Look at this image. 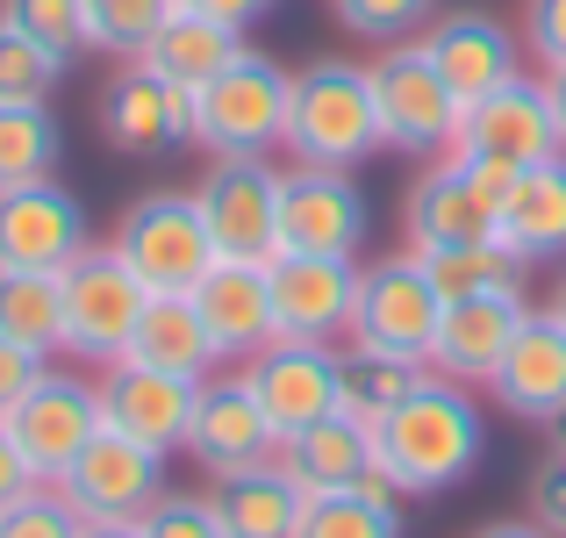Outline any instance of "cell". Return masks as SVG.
Wrapping results in <instances>:
<instances>
[{
    "instance_id": "obj_1",
    "label": "cell",
    "mask_w": 566,
    "mask_h": 538,
    "mask_svg": "<svg viewBox=\"0 0 566 538\" xmlns=\"http://www.w3.org/2000/svg\"><path fill=\"white\" fill-rule=\"evenodd\" d=\"M488 453V416L473 387L444 381V373H416V387L374 424V467L409 496H444L459 488Z\"/></svg>"
},
{
    "instance_id": "obj_2",
    "label": "cell",
    "mask_w": 566,
    "mask_h": 538,
    "mask_svg": "<svg viewBox=\"0 0 566 538\" xmlns=\"http://www.w3.org/2000/svg\"><path fill=\"white\" fill-rule=\"evenodd\" d=\"M294 166H331L359 173L366 158L387 152L380 108H374V72L352 58H308L287 86V144Z\"/></svg>"
},
{
    "instance_id": "obj_3",
    "label": "cell",
    "mask_w": 566,
    "mask_h": 538,
    "mask_svg": "<svg viewBox=\"0 0 566 538\" xmlns=\"http://www.w3.org/2000/svg\"><path fill=\"white\" fill-rule=\"evenodd\" d=\"M287 86L294 72L244 43L208 86H193V144L208 158H273L287 144Z\"/></svg>"
},
{
    "instance_id": "obj_4",
    "label": "cell",
    "mask_w": 566,
    "mask_h": 538,
    "mask_svg": "<svg viewBox=\"0 0 566 538\" xmlns=\"http://www.w3.org/2000/svg\"><path fill=\"white\" fill-rule=\"evenodd\" d=\"M108 245L123 251L129 273H137L151 294H193L201 273L222 259L216 237H208V223H201V208H193V187L137 194V201L123 208V223H115Z\"/></svg>"
},
{
    "instance_id": "obj_5",
    "label": "cell",
    "mask_w": 566,
    "mask_h": 538,
    "mask_svg": "<svg viewBox=\"0 0 566 538\" xmlns=\"http://www.w3.org/2000/svg\"><path fill=\"white\" fill-rule=\"evenodd\" d=\"M374 108H380V137L395 158H444L459 144V94L444 86V72L430 65L423 43H387V51L374 58Z\"/></svg>"
},
{
    "instance_id": "obj_6",
    "label": "cell",
    "mask_w": 566,
    "mask_h": 538,
    "mask_svg": "<svg viewBox=\"0 0 566 538\" xmlns=\"http://www.w3.org/2000/svg\"><path fill=\"white\" fill-rule=\"evenodd\" d=\"M444 294L430 288L423 259L416 251H387V259L359 266V309H352V338L345 345L409 359V366H430V338H438Z\"/></svg>"
},
{
    "instance_id": "obj_7",
    "label": "cell",
    "mask_w": 566,
    "mask_h": 538,
    "mask_svg": "<svg viewBox=\"0 0 566 538\" xmlns=\"http://www.w3.org/2000/svg\"><path fill=\"white\" fill-rule=\"evenodd\" d=\"M57 294H65V352L94 359V366H108V359L129 352L137 317H144V302H151V288L129 273V259L115 245H86L80 259L57 273Z\"/></svg>"
},
{
    "instance_id": "obj_8",
    "label": "cell",
    "mask_w": 566,
    "mask_h": 538,
    "mask_svg": "<svg viewBox=\"0 0 566 538\" xmlns=\"http://www.w3.org/2000/svg\"><path fill=\"white\" fill-rule=\"evenodd\" d=\"M94 123H101V144H108L115 158L151 166V158L193 144V94L172 86L166 72H151L144 58H123V65L108 72V86H101V101H94Z\"/></svg>"
},
{
    "instance_id": "obj_9",
    "label": "cell",
    "mask_w": 566,
    "mask_h": 538,
    "mask_svg": "<svg viewBox=\"0 0 566 538\" xmlns=\"http://www.w3.org/2000/svg\"><path fill=\"white\" fill-rule=\"evenodd\" d=\"M0 424H8V438L29 453V467H36L43 482H57V474L101 438V424H108V416H101V381L43 366L36 381H29V395L14 402Z\"/></svg>"
},
{
    "instance_id": "obj_10",
    "label": "cell",
    "mask_w": 566,
    "mask_h": 538,
    "mask_svg": "<svg viewBox=\"0 0 566 538\" xmlns=\"http://www.w3.org/2000/svg\"><path fill=\"white\" fill-rule=\"evenodd\" d=\"M208 237L222 259H273L280 251V166L273 158H208L193 179Z\"/></svg>"
},
{
    "instance_id": "obj_11",
    "label": "cell",
    "mask_w": 566,
    "mask_h": 538,
    "mask_svg": "<svg viewBox=\"0 0 566 538\" xmlns=\"http://www.w3.org/2000/svg\"><path fill=\"white\" fill-rule=\"evenodd\" d=\"M86 245H94V223L65 179L0 187V273H65Z\"/></svg>"
},
{
    "instance_id": "obj_12",
    "label": "cell",
    "mask_w": 566,
    "mask_h": 538,
    "mask_svg": "<svg viewBox=\"0 0 566 538\" xmlns=\"http://www.w3.org/2000/svg\"><path fill=\"white\" fill-rule=\"evenodd\" d=\"M57 488H65V503L86 517V525H115V517L137 525L172 482H166V453H151V445H137V438H123V431L101 424V438L57 474Z\"/></svg>"
},
{
    "instance_id": "obj_13",
    "label": "cell",
    "mask_w": 566,
    "mask_h": 538,
    "mask_svg": "<svg viewBox=\"0 0 566 538\" xmlns=\"http://www.w3.org/2000/svg\"><path fill=\"white\" fill-rule=\"evenodd\" d=\"M280 453V431L273 416L259 410L244 366H216L201 387H193V416H187V459L216 474H237V467H265Z\"/></svg>"
},
{
    "instance_id": "obj_14",
    "label": "cell",
    "mask_w": 566,
    "mask_h": 538,
    "mask_svg": "<svg viewBox=\"0 0 566 538\" xmlns=\"http://www.w3.org/2000/svg\"><path fill=\"white\" fill-rule=\"evenodd\" d=\"M273 323L280 338H308V345H345L352 309H359V259H331V251H273Z\"/></svg>"
},
{
    "instance_id": "obj_15",
    "label": "cell",
    "mask_w": 566,
    "mask_h": 538,
    "mask_svg": "<svg viewBox=\"0 0 566 538\" xmlns=\"http://www.w3.org/2000/svg\"><path fill=\"white\" fill-rule=\"evenodd\" d=\"M452 152H467V158H502V166H538V158H559L566 137H559L553 94H545V72H516L510 86L467 101Z\"/></svg>"
},
{
    "instance_id": "obj_16",
    "label": "cell",
    "mask_w": 566,
    "mask_h": 538,
    "mask_svg": "<svg viewBox=\"0 0 566 538\" xmlns=\"http://www.w3.org/2000/svg\"><path fill=\"white\" fill-rule=\"evenodd\" d=\"M366 223H374V208H366L352 173H331V166H287L280 173V251L359 259Z\"/></svg>"
},
{
    "instance_id": "obj_17",
    "label": "cell",
    "mask_w": 566,
    "mask_h": 538,
    "mask_svg": "<svg viewBox=\"0 0 566 538\" xmlns=\"http://www.w3.org/2000/svg\"><path fill=\"white\" fill-rule=\"evenodd\" d=\"M251 381V395H259V410L273 416V431L287 438V431L316 424V416L337 410V387H345V352L337 345H308V338H273V345H259L251 359H237Z\"/></svg>"
},
{
    "instance_id": "obj_18",
    "label": "cell",
    "mask_w": 566,
    "mask_h": 538,
    "mask_svg": "<svg viewBox=\"0 0 566 538\" xmlns=\"http://www.w3.org/2000/svg\"><path fill=\"white\" fill-rule=\"evenodd\" d=\"M416 43H423L430 65L444 72V86L459 94V108L481 101V94H495V86H510L516 72H524V37L488 8H438V22H430Z\"/></svg>"
},
{
    "instance_id": "obj_19",
    "label": "cell",
    "mask_w": 566,
    "mask_h": 538,
    "mask_svg": "<svg viewBox=\"0 0 566 538\" xmlns=\"http://www.w3.org/2000/svg\"><path fill=\"white\" fill-rule=\"evenodd\" d=\"M193 387L201 381H180V373H158L144 359H108L101 366V416L108 431L151 445V453H187V416H193Z\"/></svg>"
},
{
    "instance_id": "obj_20",
    "label": "cell",
    "mask_w": 566,
    "mask_h": 538,
    "mask_svg": "<svg viewBox=\"0 0 566 538\" xmlns=\"http://www.w3.org/2000/svg\"><path fill=\"white\" fill-rule=\"evenodd\" d=\"M524 317H531L524 288L444 302L438 338H430V373H444V381H459V387H488L495 366H502V352H510V338L524 331Z\"/></svg>"
},
{
    "instance_id": "obj_21",
    "label": "cell",
    "mask_w": 566,
    "mask_h": 538,
    "mask_svg": "<svg viewBox=\"0 0 566 538\" xmlns=\"http://www.w3.org/2000/svg\"><path fill=\"white\" fill-rule=\"evenodd\" d=\"M488 395L516 424H566V323L553 309H531L524 317V331L510 338Z\"/></svg>"
},
{
    "instance_id": "obj_22",
    "label": "cell",
    "mask_w": 566,
    "mask_h": 538,
    "mask_svg": "<svg viewBox=\"0 0 566 538\" xmlns=\"http://www.w3.org/2000/svg\"><path fill=\"white\" fill-rule=\"evenodd\" d=\"M193 309H201V323L216 331V345H222L230 366L280 338V323H273V273H265V259H216L201 273V288H193Z\"/></svg>"
},
{
    "instance_id": "obj_23",
    "label": "cell",
    "mask_w": 566,
    "mask_h": 538,
    "mask_svg": "<svg viewBox=\"0 0 566 538\" xmlns=\"http://www.w3.org/2000/svg\"><path fill=\"white\" fill-rule=\"evenodd\" d=\"M401 230H409V251L495 237V208H488V194L473 187V173H467V158H459V152L430 158V166L416 173L409 201H401Z\"/></svg>"
},
{
    "instance_id": "obj_24",
    "label": "cell",
    "mask_w": 566,
    "mask_h": 538,
    "mask_svg": "<svg viewBox=\"0 0 566 538\" xmlns=\"http://www.w3.org/2000/svg\"><path fill=\"white\" fill-rule=\"evenodd\" d=\"M222 517V538H294L302 531V510H308V488L280 467V453L265 467H237V474H216L208 488Z\"/></svg>"
},
{
    "instance_id": "obj_25",
    "label": "cell",
    "mask_w": 566,
    "mask_h": 538,
    "mask_svg": "<svg viewBox=\"0 0 566 538\" xmlns=\"http://www.w3.org/2000/svg\"><path fill=\"white\" fill-rule=\"evenodd\" d=\"M280 467H287L308 496H323V488H352V482L374 474V424L331 410V416H316V424H302V431L280 438Z\"/></svg>"
},
{
    "instance_id": "obj_26",
    "label": "cell",
    "mask_w": 566,
    "mask_h": 538,
    "mask_svg": "<svg viewBox=\"0 0 566 538\" xmlns=\"http://www.w3.org/2000/svg\"><path fill=\"white\" fill-rule=\"evenodd\" d=\"M495 237L516 251L524 266L538 259H566V152L559 158H538V166L516 173L510 201L495 216Z\"/></svg>"
},
{
    "instance_id": "obj_27",
    "label": "cell",
    "mask_w": 566,
    "mask_h": 538,
    "mask_svg": "<svg viewBox=\"0 0 566 538\" xmlns=\"http://www.w3.org/2000/svg\"><path fill=\"white\" fill-rule=\"evenodd\" d=\"M123 359H144V366L180 373V381H208L216 366H230L222 345H216V331H208L201 309H193V294H151Z\"/></svg>"
},
{
    "instance_id": "obj_28",
    "label": "cell",
    "mask_w": 566,
    "mask_h": 538,
    "mask_svg": "<svg viewBox=\"0 0 566 538\" xmlns=\"http://www.w3.org/2000/svg\"><path fill=\"white\" fill-rule=\"evenodd\" d=\"M237 51H244V29L216 22V14H201V8H172L166 29L151 37V51H144V65L166 72L172 86H187V94H193V86H208Z\"/></svg>"
},
{
    "instance_id": "obj_29",
    "label": "cell",
    "mask_w": 566,
    "mask_h": 538,
    "mask_svg": "<svg viewBox=\"0 0 566 538\" xmlns=\"http://www.w3.org/2000/svg\"><path fill=\"white\" fill-rule=\"evenodd\" d=\"M294 538H401V488L380 467L352 488H323V496H308Z\"/></svg>"
},
{
    "instance_id": "obj_30",
    "label": "cell",
    "mask_w": 566,
    "mask_h": 538,
    "mask_svg": "<svg viewBox=\"0 0 566 538\" xmlns=\"http://www.w3.org/2000/svg\"><path fill=\"white\" fill-rule=\"evenodd\" d=\"M430 273V288L444 302H467V294H510L524 288V259H516L502 237H473V245H423L416 251Z\"/></svg>"
},
{
    "instance_id": "obj_31",
    "label": "cell",
    "mask_w": 566,
    "mask_h": 538,
    "mask_svg": "<svg viewBox=\"0 0 566 538\" xmlns=\"http://www.w3.org/2000/svg\"><path fill=\"white\" fill-rule=\"evenodd\" d=\"M57 166H65V130L51 101H0V187L57 179Z\"/></svg>"
},
{
    "instance_id": "obj_32",
    "label": "cell",
    "mask_w": 566,
    "mask_h": 538,
    "mask_svg": "<svg viewBox=\"0 0 566 538\" xmlns=\"http://www.w3.org/2000/svg\"><path fill=\"white\" fill-rule=\"evenodd\" d=\"M0 338L29 352H65V294L57 273H0Z\"/></svg>"
},
{
    "instance_id": "obj_33",
    "label": "cell",
    "mask_w": 566,
    "mask_h": 538,
    "mask_svg": "<svg viewBox=\"0 0 566 538\" xmlns=\"http://www.w3.org/2000/svg\"><path fill=\"white\" fill-rule=\"evenodd\" d=\"M172 8H180V0H86V51L115 58V65H123V58H144Z\"/></svg>"
},
{
    "instance_id": "obj_34",
    "label": "cell",
    "mask_w": 566,
    "mask_h": 538,
    "mask_svg": "<svg viewBox=\"0 0 566 538\" xmlns=\"http://www.w3.org/2000/svg\"><path fill=\"white\" fill-rule=\"evenodd\" d=\"M416 373H423V366H409V359H387V352L352 345L345 352V387H337V410L359 416V424H380V416L416 387Z\"/></svg>"
},
{
    "instance_id": "obj_35",
    "label": "cell",
    "mask_w": 566,
    "mask_h": 538,
    "mask_svg": "<svg viewBox=\"0 0 566 538\" xmlns=\"http://www.w3.org/2000/svg\"><path fill=\"white\" fill-rule=\"evenodd\" d=\"M57 80H65V58L43 51L29 29H14L0 14V101H51Z\"/></svg>"
},
{
    "instance_id": "obj_36",
    "label": "cell",
    "mask_w": 566,
    "mask_h": 538,
    "mask_svg": "<svg viewBox=\"0 0 566 538\" xmlns=\"http://www.w3.org/2000/svg\"><path fill=\"white\" fill-rule=\"evenodd\" d=\"M331 14L352 29L359 43H409L438 22V0H331Z\"/></svg>"
},
{
    "instance_id": "obj_37",
    "label": "cell",
    "mask_w": 566,
    "mask_h": 538,
    "mask_svg": "<svg viewBox=\"0 0 566 538\" xmlns=\"http://www.w3.org/2000/svg\"><path fill=\"white\" fill-rule=\"evenodd\" d=\"M0 14L14 29H29L43 51H57L65 65L86 51V0H0Z\"/></svg>"
},
{
    "instance_id": "obj_38",
    "label": "cell",
    "mask_w": 566,
    "mask_h": 538,
    "mask_svg": "<svg viewBox=\"0 0 566 538\" xmlns=\"http://www.w3.org/2000/svg\"><path fill=\"white\" fill-rule=\"evenodd\" d=\"M80 531H86V517L65 503V488H57V482L29 488L14 510H0V538H80Z\"/></svg>"
},
{
    "instance_id": "obj_39",
    "label": "cell",
    "mask_w": 566,
    "mask_h": 538,
    "mask_svg": "<svg viewBox=\"0 0 566 538\" xmlns=\"http://www.w3.org/2000/svg\"><path fill=\"white\" fill-rule=\"evenodd\" d=\"M137 525H144V538H222L216 503L193 496V488H166V496H158Z\"/></svg>"
},
{
    "instance_id": "obj_40",
    "label": "cell",
    "mask_w": 566,
    "mask_h": 538,
    "mask_svg": "<svg viewBox=\"0 0 566 538\" xmlns=\"http://www.w3.org/2000/svg\"><path fill=\"white\" fill-rule=\"evenodd\" d=\"M524 58L531 65H566V0H524Z\"/></svg>"
},
{
    "instance_id": "obj_41",
    "label": "cell",
    "mask_w": 566,
    "mask_h": 538,
    "mask_svg": "<svg viewBox=\"0 0 566 538\" xmlns=\"http://www.w3.org/2000/svg\"><path fill=\"white\" fill-rule=\"evenodd\" d=\"M524 517H538L553 538H566V453H553L524 488Z\"/></svg>"
},
{
    "instance_id": "obj_42",
    "label": "cell",
    "mask_w": 566,
    "mask_h": 538,
    "mask_svg": "<svg viewBox=\"0 0 566 538\" xmlns=\"http://www.w3.org/2000/svg\"><path fill=\"white\" fill-rule=\"evenodd\" d=\"M43 366H51L43 352H29V345H14V338H0V416H8L14 402L29 395V381H36Z\"/></svg>"
},
{
    "instance_id": "obj_43",
    "label": "cell",
    "mask_w": 566,
    "mask_h": 538,
    "mask_svg": "<svg viewBox=\"0 0 566 538\" xmlns=\"http://www.w3.org/2000/svg\"><path fill=\"white\" fill-rule=\"evenodd\" d=\"M29 488H43V474L29 467V453L8 438V424H0V510H14V503H22Z\"/></svg>"
},
{
    "instance_id": "obj_44",
    "label": "cell",
    "mask_w": 566,
    "mask_h": 538,
    "mask_svg": "<svg viewBox=\"0 0 566 538\" xmlns=\"http://www.w3.org/2000/svg\"><path fill=\"white\" fill-rule=\"evenodd\" d=\"M180 8H201V14H216V22H230V29H251V22H265L280 0H180Z\"/></svg>"
},
{
    "instance_id": "obj_45",
    "label": "cell",
    "mask_w": 566,
    "mask_h": 538,
    "mask_svg": "<svg viewBox=\"0 0 566 538\" xmlns=\"http://www.w3.org/2000/svg\"><path fill=\"white\" fill-rule=\"evenodd\" d=\"M473 538H553V531H545L538 517H495V525H481Z\"/></svg>"
},
{
    "instance_id": "obj_46",
    "label": "cell",
    "mask_w": 566,
    "mask_h": 538,
    "mask_svg": "<svg viewBox=\"0 0 566 538\" xmlns=\"http://www.w3.org/2000/svg\"><path fill=\"white\" fill-rule=\"evenodd\" d=\"M545 94H553V115H559V137H566V65L545 72Z\"/></svg>"
},
{
    "instance_id": "obj_47",
    "label": "cell",
    "mask_w": 566,
    "mask_h": 538,
    "mask_svg": "<svg viewBox=\"0 0 566 538\" xmlns=\"http://www.w3.org/2000/svg\"><path fill=\"white\" fill-rule=\"evenodd\" d=\"M80 538H144V525H123V517H115V525H86Z\"/></svg>"
},
{
    "instance_id": "obj_48",
    "label": "cell",
    "mask_w": 566,
    "mask_h": 538,
    "mask_svg": "<svg viewBox=\"0 0 566 538\" xmlns=\"http://www.w3.org/2000/svg\"><path fill=\"white\" fill-rule=\"evenodd\" d=\"M545 309H553V317H559V323H566V273H559V280H553V294H545Z\"/></svg>"
},
{
    "instance_id": "obj_49",
    "label": "cell",
    "mask_w": 566,
    "mask_h": 538,
    "mask_svg": "<svg viewBox=\"0 0 566 538\" xmlns=\"http://www.w3.org/2000/svg\"><path fill=\"white\" fill-rule=\"evenodd\" d=\"M559 453H566V445H559Z\"/></svg>"
}]
</instances>
